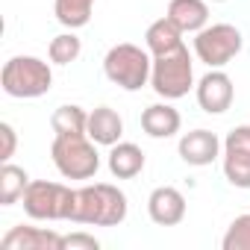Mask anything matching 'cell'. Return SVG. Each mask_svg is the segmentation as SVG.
I'll list each match as a JSON object with an SVG mask.
<instances>
[{
	"mask_svg": "<svg viewBox=\"0 0 250 250\" xmlns=\"http://www.w3.org/2000/svg\"><path fill=\"white\" fill-rule=\"evenodd\" d=\"M194 94H197V106L206 115H224L235 100V85H232L229 74H224L221 68H209L197 80Z\"/></svg>",
	"mask_w": 250,
	"mask_h": 250,
	"instance_id": "9",
	"label": "cell"
},
{
	"mask_svg": "<svg viewBox=\"0 0 250 250\" xmlns=\"http://www.w3.org/2000/svg\"><path fill=\"white\" fill-rule=\"evenodd\" d=\"M224 250H250V212L232 218V224L227 227L224 238H221Z\"/></svg>",
	"mask_w": 250,
	"mask_h": 250,
	"instance_id": "22",
	"label": "cell"
},
{
	"mask_svg": "<svg viewBox=\"0 0 250 250\" xmlns=\"http://www.w3.org/2000/svg\"><path fill=\"white\" fill-rule=\"evenodd\" d=\"M94 0H53V15L65 30H83L91 21Z\"/></svg>",
	"mask_w": 250,
	"mask_h": 250,
	"instance_id": "20",
	"label": "cell"
},
{
	"mask_svg": "<svg viewBox=\"0 0 250 250\" xmlns=\"http://www.w3.org/2000/svg\"><path fill=\"white\" fill-rule=\"evenodd\" d=\"M80 53H83V42H80V36L74 30L53 36L50 44H47V59L53 65H71V62L80 59Z\"/></svg>",
	"mask_w": 250,
	"mask_h": 250,
	"instance_id": "21",
	"label": "cell"
},
{
	"mask_svg": "<svg viewBox=\"0 0 250 250\" xmlns=\"http://www.w3.org/2000/svg\"><path fill=\"white\" fill-rule=\"evenodd\" d=\"M85 133L97 147H112L124 136V118L112 106H97L88 112V130Z\"/></svg>",
	"mask_w": 250,
	"mask_h": 250,
	"instance_id": "14",
	"label": "cell"
},
{
	"mask_svg": "<svg viewBox=\"0 0 250 250\" xmlns=\"http://www.w3.org/2000/svg\"><path fill=\"white\" fill-rule=\"evenodd\" d=\"M150 71H153V56L147 47H139L133 42H121L106 50L103 56V74L112 85L124 91H142L150 85Z\"/></svg>",
	"mask_w": 250,
	"mask_h": 250,
	"instance_id": "2",
	"label": "cell"
},
{
	"mask_svg": "<svg viewBox=\"0 0 250 250\" xmlns=\"http://www.w3.org/2000/svg\"><path fill=\"white\" fill-rule=\"evenodd\" d=\"M74 191L71 186L50 183V180H33L21 197L24 212L33 221H71L74 212Z\"/></svg>",
	"mask_w": 250,
	"mask_h": 250,
	"instance_id": "6",
	"label": "cell"
},
{
	"mask_svg": "<svg viewBox=\"0 0 250 250\" xmlns=\"http://www.w3.org/2000/svg\"><path fill=\"white\" fill-rule=\"evenodd\" d=\"M62 238L59 232L47 229V227H12L3 238H0V247L3 250H62Z\"/></svg>",
	"mask_w": 250,
	"mask_h": 250,
	"instance_id": "12",
	"label": "cell"
},
{
	"mask_svg": "<svg viewBox=\"0 0 250 250\" xmlns=\"http://www.w3.org/2000/svg\"><path fill=\"white\" fill-rule=\"evenodd\" d=\"M50 127H53L56 136H80V133L88 130V112L77 103H65L50 115Z\"/></svg>",
	"mask_w": 250,
	"mask_h": 250,
	"instance_id": "18",
	"label": "cell"
},
{
	"mask_svg": "<svg viewBox=\"0 0 250 250\" xmlns=\"http://www.w3.org/2000/svg\"><path fill=\"white\" fill-rule=\"evenodd\" d=\"M180 127H183V115L171 106V100L150 103L142 112V130L150 139H171V136L180 133Z\"/></svg>",
	"mask_w": 250,
	"mask_h": 250,
	"instance_id": "13",
	"label": "cell"
},
{
	"mask_svg": "<svg viewBox=\"0 0 250 250\" xmlns=\"http://www.w3.org/2000/svg\"><path fill=\"white\" fill-rule=\"evenodd\" d=\"M130 203L118 186L112 183H88L74 191V212L71 224H88V227H118L127 221Z\"/></svg>",
	"mask_w": 250,
	"mask_h": 250,
	"instance_id": "1",
	"label": "cell"
},
{
	"mask_svg": "<svg viewBox=\"0 0 250 250\" xmlns=\"http://www.w3.org/2000/svg\"><path fill=\"white\" fill-rule=\"evenodd\" d=\"M0 139H3V147H0V162H12L15 147H18V133L9 121H0Z\"/></svg>",
	"mask_w": 250,
	"mask_h": 250,
	"instance_id": "23",
	"label": "cell"
},
{
	"mask_svg": "<svg viewBox=\"0 0 250 250\" xmlns=\"http://www.w3.org/2000/svg\"><path fill=\"white\" fill-rule=\"evenodd\" d=\"M244 47L241 30L235 24H209L200 33H194V56L206 68H224L229 65Z\"/></svg>",
	"mask_w": 250,
	"mask_h": 250,
	"instance_id": "7",
	"label": "cell"
},
{
	"mask_svg": "<svg viewBox=\"0 0 250 250\" xmlns=\"http://www.w3.org/2000/svg\"><path fill=\"white\" fill-rule=\"evenodd\" d=\"M168 18L183 36H194L203 27H209V0H171L168 3Z\"/></svg>",
	"mask_w": 250,
	"mask_h": 250,
	"instance_id": "15",
	"label": "cell"
},
{
	"mask_svg": "<svg viewBox=\"0 0 250 250\" xmlns=\"http://www.w3.org/2000/svg\"><path fill=\"white\" fill-rule=\"evenodd\" d=\"M209 3H227V0H209Z\"/></svg>",
	"mask_w": 250,
	"mask_h": 250,
	"instance_id": "25",
	"label": "cell"
},
{
	"mask_svg": "<svg viewBox=\"0 0 250 250\" xmlns=\"http://www.w3.org/2000/svg\"><path fill=\"white\" fill-rule=\"evenodd\" d=\"M53 62L39 56H12L0 71V85L15 100H36L53 88Z\"/></svg>",
	"mask_w": 250,
	"mask_h": 250,
	"instance_id": "3",
	"label": "cell"
},
{
	"mask_svg": "<svg viewBox=\"0 0 250 250\" xmlns=\"http://www.w3.org/2000/svg\"><path fill=\"white\" fill-rule=\"evenodd\" d=\"M221 165L224 177L235 188H250V124H238L224 139L221 150Z\"/></svg>",
	"mask_w": 250,
	"mask_h": 250,
	"instance_id": "8",
	"label": "cell"
},
{
	"mask_svg": "<svg viewBox=\"0 0 250 250\" xmlns=\"http://www.w3.org/2000/svg\"><path fill=\"white\" fill-rule=\"evenodd\" d=\"M100 241L88 232H71L62 238V250H97Z\"/></svg>",
	"mask_w": 250,
	"mask_h": 250,
	"instance_id": "24",
	"label": "cell"
},
{
	"mask_svg": "<svg viewBox=\"0 0 250 250\" xmlns=\"http://www.w3.org/2000/svg\"><path fill=\"white\" fill-rule=\"evenodd\" d=\"M224 150V142L212 133V130H191V133H183L180 136V145H177V153L186 165L191 168H206L212 165Z\"/></svg>",
	"mask_w": 250,
	"mask_h": 250,
	"instance_id": "10",
	"label": "cell"
},
{
	"mask_svg": "<svg viewBox=\"0 0 250 250\" xmlns=\"http://www.w3.org/2000/svg\"><path fill=\"white\" fill-rule=\"evenodd\" d=\"M194 59L188 47H177L171 53L153 56V71H150V88L162 100H180L194 88Z\"/></svg>",
	"mask_w": 250,
	"mask_h": 250,
	"instance_id": "4",
	"label": "cell"
},
{
	"mask_svg": "<svg viewBox=\"0 0 250 250\" xmlns=\"http://www.w3.org/2000/svg\"><path fill=\"white\" fill-rule=\"evenodd\" d=\"M147 215L156 227H177L186 218V194L174 186H156L147 197Z\"/></svg>",
	"mask_w": 250,
	"mask_h": 250,
	"instance_id": "11",
	"label": "cell"
},
{
	"mask_svg": "<svg viewBox=\"0 0 250 250\" xmlns=\"http://www.w3.org/2000/svg\"><path fill=\"white\" fill-rule=\"evenodd\" d=\"M30 183L33 180L24 168H18L12 162H3V168H0V206H15L24 197Z\"/></svg>",
	"mask_w": 250,
	"mask_h": 250,
	"instance_id": "19",
	"label": "cell"
},
{
	"mask_svg": "<svg viewBox=\"0 0 250 250\" xmlns=\"http://www.w3.org/2000/svg\"><path fill=\"white\" fill-rule=\"evenodd\" d=\"M50 159H53L56 171L65 180H91L100 171L97 145L85 133H80V136H53Z\"/></svg>",
	"mask_w": 250,
	"mask_h": 250,
	"instance_id": "5",
	"label": "cell"
},
{
	"mask_svg": "<svg viewBox=\"0 0 250 250\" xmlns=\"http://www.w3.org/2000/svg\"><path fill=\"white\" fill-rule=\"evenodd\" d=\"M145 47L150 50V56H162V53H171L177 47H183V33L174 27V21L165 15L159 21H153L145 33Z\"/></svg>",
	"mask_w": 250,
	"mask_h": 250,
	"instance_id": "17",
	"label": "cell"
},
{
	"mask_svg": "<svg viewBox=\"0 0 250 250\" xmlns=\"http://www.w3.org/2000/svg\"><path fill=\"white\" fill-rule=\"evenodd\" d=\"M106 165L115 180H133L145 171V150L133 142H118L109 147Z\"/></svg>",
	"mask_w": 250,
	"mask_h": 250,
	"instance_id": "16",
	"label": "cell"
}]
</instances>
